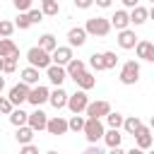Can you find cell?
Returning <instances> with one entry per match:
<instances>
[{"label":"cell","instance_id":"cell-1","mask_svg":"<svg viewBox=\"0 0 154 154\" xmlns=\"http://www.w3.org/2000/svg\"><path fill=\"white\" fill-rule=\"evenodd\" d=\"M26 60H29V65H31V67L48 70V67L53 65V53L43 51L41 46H34V48H29V51H26Z\"/></svg>","mask_w":154,"mask_h":154},{"label":"cell","instance_id":"cell-2","mask_svg":"<svg viewBox=\"0 0 154 154\" xmlns=\"http://www.w3.org/2000/svg\"><path fill=\"white\" fill-rule=\"evenodd\" d=\"M111 26H113V24H111V19H106V17H89L87 24H84L87 34H89V36H99V38L108 36Z\"/></svg>","mask_w":154,"mask_h":154},{"label":"cell","instance_id":"cell-3","mask_svg":"<svg viewBox=\"0 0 154 154\" xmlns=\"http://www.w3.org/2000/svg\"><path fill=\"white\" fill-rule=\"evenodd\" d=\"M84 137L89 144H99V140L106 137V128L99 118H87V125H84Z\"/></svg>","mask_w":154,"mask_h":154},{"label":"cell","instance_id":"cell-4","mask_svg":"<svg viewBox=\"0 0 154 154\" xmlns=\"http://www.w3.org/2000/svg\"><path fill=\"white\" fill-rule=\"evenodd\" d=\"M140 63L137 60H128V63H123V67H120V75H118V79H120V84H137L140 82Z\"/></svg>","mask_w":154,"mask_h":154},{"label":"cell","instance_id":"cell-5","mask_svg":"<svg viewBox=\"0 0 154 154\" xmlns=\"http://www.w3.org/2000/svg\"><path fill=\"white\" fill-rule=\"evenodd\" d=\"M89 96H87V91H82V89H77L75 94H70V101H67V108H70V113L72 116H77V113H87V108H89Z\"/></svg>","mask_w":154,"mask_h":154},{"label":"cell","instance_id":"cell-6","mask_svg":"<svg viewBox=\"0 0 154 154\" xmlns=\"http://www.w3.org/2000/svg\"><path fill=\"white\" fill-rule=\"evenodd\" d=\"M29 94H31V87H29L26 82H19V84H14V87L7 91V99H10L17 108H22V103L29 101Z\"/></svg>","mask_w":154,"mask_h":154},{"label":"cell","instance_id":"cell-7","mask_svg":"<svg viewBox=\"0 0 154 154\" xmlns=\"http://www.w3.org/2000/svg\"><path fill=\"white\" fill-rule=\"evenodd\" d=\"M111 113V103L106 101V99H99V101H91L89 103V108H87V118H106Z\"/></svg>","mask_w":154,"mask_h":154},{"label":"cell","instance_id":"cell-8","mask_svg":"<svg viewBox=\"0 0 154 154\" xmlns=\"http://www.w3.org/2000/svg\"><path fill=\"white\" fill-rule=\"evenodd\" d=\"M72 60H75V55H72V46H58V48L53 51V65L67 67Z\"/></svg>","mask_w":154,"mask_h":154},{"label":"cell","instance_id":"cell-9","mask_svg":"<svg viewBox=\"0 0 154 154\" xmlns=\"http://www.w3.org/2000/svg\"><path fill=\"white\" fill-rule=\"evenodd\" d=\"M87 29L84 26H72L70 31H67V46H72V48H82L84 43H87Z\"/></svg>","mask_w":154,"mask_h":154},{"label":"cell","instance_id":"cell-10","mask_svg":"<svg viewBox=\"0 0 154 154\" xmlns=\"http://www.w3.org/2000/svg\"><path fill=\"white\" fill-rule=\"evenodd\" d=\"M118 46L123 48V51H130V48H137V43H140V36L132 31V29H125V31H118Z\"/></svg>","mask_w":154,"mask_h":154},{"label":"cell","instance_id":"cell-11","mask_svg":"<svg viewBox=\"0 0 154 154\" xmlns=\"http://www.w3.org/2000/svg\"><path fill=\"white\" fill-rule=\"evenodd\" d=\"M46 101H51V89H48V87H43V84L34 87V89H31V94H29V103H31V106H36V108H41V103H46Z\"/></svg>","mask_w":154,"mask_h":154},{"label":"cell","instance_id":"cell-12","mask_svg":"<svg viewBox=\"0 0 154 154\" xmlns=\"http://www.w3.org/2000/svg\"><path fill=\"white\" fill-rule=\"evenodd\" d=\"M67 130H70V123H67L63 116H53V118L48 120V128H46V132H48V135H55V137L65 135Z\"/></svg>","mask_w":154,"mask_h":154},{"label":"cell","instance_id":"cell-13","mask_svg":"<svg viewBox=\"0 0 154 154\" xmlns=\"http://www.w3.org/2000/svg\"><path fill=\"white\" fill-rule=\"evenodd\" d=\"M46 77H48V82H51L53 87H63V82L67 79V70L60 67V65H51V67L46 70Z\"/></svg>","mask_w":154,"mask_h":154},{"label":"cell","instance_id":"cell-14","mask_svg":"<svg viewBox=\"0 0 154 154\" xmlns=\"http://www.w3.org/2000/svg\"><path fill=\"white\" fill-rule=\"evenodd\" d=\"M67 101H70V94L63 89V87H55L53 91H51V106L55 108V111H60V108H67Z\"/></svg>","mask_w":154,"mask_h":154},{"label":"cell","instance_id":"cell-15","mask_svg":"<svg viewBox=\"0 0 154 154\" xmlns=\"http://www.w3.org/2000/svg\"><path fill=\"white\" fill-rule=\"evenodd\" d=\"M0 58H7V60H19V48L12 38H2L0 41Z\"/></svg>","mask_w":154,"mask_h":154},{"label":"cell","instance_id":"cell-16","mask_svg":"<svg viewBox=\"0 0 154 154\" xmlns=\"http://www.w3.org/2000/svg\"><path fill=\"white\" fill-rule=\"evenodd\" d=\"M48 120H51V118H48V116H46L41 108H36L34 113H29V128H34L36 132L46 130V128H48Z\"/></svg>","mask_w":154,"mask_h":154},{"label":"cell","instance_id":"cell-17","mask_svg":"<svg viewBox=\"0 0 154 154\" xmlns=\"http://www.w3.org/2000/svg\"><path fill=\"white\" fill-rule=\"evenodd\" d=\"M111 24L116 26V31H125V29H130V12H125V10H116L113 12V17H111Z\"/></svg>","mask_w":154,"mask_h":154},{"label":"cell","instance_id":"cell-18","mask_svg":"<svg viewBox=\"0 0 154 154\" xmlns=\"http://www.w3.org/2000/svg\"><path fill=\"white\" fill-rule=\"evenodd\" d=\"M152 142H154V137H152V128L142 125V128L137 130V135H135V147H140V149H149Z\"/></svg>","mask_w":154,"mask_h":154},{"label":"cell","instance_id":"cell-19","mask_svg":"<svg viewBox=\"0 0 154 154\" xmlns=\"http://www.w3.org/2000/svg\"><path fill=\"white\" fill-rule=\"evenodd\" d=\"M135 53H137V58H140V60L154 63V43H152V41H144V38H140V43H137Z\"/></svg>","mask_w":154,"mask_h":154},{"label":"cell","instance_id":"cell-20","mask_svg":"<svg viewBox=\"0 0 154 154\" xmlns=\"http://www.w3.org/2000/svg\"><path fill=\"white\" fill-rule=\"evenodd\" d=\"M65 70H67V77H70V79H77L79 75H84V72H87V63H84V60H79V58H75Z\"/></svg>","mask_w":154,"mask_h":154},{"label":"cell","instance_id":"cell-21","mask_svg":"<svg viewBox=\"0 0 154 154\" xmlns=\"http://www.w3.org/2000/svg\"><path fill=\"white\" fill-rule=\"evenodd\" d=\"M19 77H22V82H26L29 87H38V67L26 65V67L19 72Z\"/></svg>","mask_w":154,"mask_h":154},{"label":"cell","instance_id":"cell-22","mask_svg":"<svg viewBox=\"0 0 154 154\" xmlns=\"http://www.w3.org/2000/svg\"><path fill=\"white\" fill-rule=\"evenodd\" d=\"M34 128H29V125H22V128H17V132H14V140L24 147V144H31V140H34Z\"/></svg>","mask_w":154,"mask_h":154},{"label":"cell","instance_id":"cell-23","mask_svg":"<svg viewBox=\"0 0 154 154\" xmlns=\"http://www.w3.org/2000/svg\"><path fill=\"white\" fill-rule=\"evenodd\" d=\"M103 142H106V147H108V149H116V147H120V142H123V135H120V130H116V128H108V130H106V137H103Z\"/></svg>","mask_w":154,"mask_h":154},{"label":"cell","instance_id":"cell-24","mask_svg":"<svg viewBox=\"0 0 154 154\" xmlns=\"http://www.w3.org/2000/svg\"><path fill=\"white\" fill-rule=\"evenodd\" d=\"M75 84H77L82 91H89V89H94V87H96V77H94L91 72H84V75H79V77L75 79Z\"/></svg>","mask_w":154,"mask_h":154},{"label":"cell","instance_id":"cell-25","mask_svg":"<svg viewBox=\"0 0 154 154\" xmlns=\"http://www.w3.org/2000/svg\"><path fill=\"white\" fill-rule=\"evenodd\" d=\"M147 19H149V10H147V7H142V5H140V7H135V10L130 12V22H132L135 26L144 24Z\"/></svg>","mask_w":154,"mask_h":154},{"label":"cell","instance_id":"cell-26","mask_svg":"<svg viewBox=\"0 0 154 154\" xmlns=\"http://www.w3.org/2000/svg\"><path fill=\"white\" fill-rule=\"evenodd\" d=\"M10 123H12L14 128L29 125V113H26V111H22V108H14V111H12V116H10Z\"/></svg>","mask_w":154,"mask_h":154},{"label":"cell","instance_id":"cell-27","mask_svg":"<svg viewBox=\"0 0 154 154\" xmlns=\"http://www.w3.org/2000/svg\"><path fill=\"white\" fill-rule=\"evenodd\" d=\"M142 128V120L137 118V116H125V125H123V130L128 132V135H137V130Z\"/></svg>","mask_w":154,"mask_h":154},{"label":"cell","instance_id":"cell-28","mask_svg":"<svg viewBox=\"0 0 154 154\" xmlns=\"http://www.w3.org/2000/svg\"><path fill=\"white\" fill-rule=\"evenodd\" d=\"M38 46H41L43 51L53 53V51L58 48V41H55V36H53V34H41V36H38Z\"/></svg>","mask_w":154,"mask_h":154},{"label":"cell","instance_id":"cell-29","mask_svg":"<svg viewBox=\"0 0 154 154\" xmlns=\"http://www.w3.org/2000/svg\"><path fill=\"white\" fill-rule=\"evenodd\" d=\"M106 125H108V128L120 130V128L125 125V116H123V113H118V111H111V113L106 116Z\"/></svg>","mask_w":154,"mask_h":154},{"label":"cell","instance_id":"cell-30","mask_svg":"<svg viewBox=\"0 0 154 154\" xmlns=\"http://www.w3.org/2000/svg\"><path fill=\"white\" fill-rule=\"evenodd\" d=\"M70 130L72 132H84V125H87V116H82V113H77V116H70Z\"/></svg>","mask_w":154,"mask_h":154},{"label":"cell","instance_id":"cell-31","mask_svg":"<svg viewBox=\"0 0 154 154\" xmlns=\"http://www.w3.org/2000/svg\"><path fill=\"white\" fill-rule=\"evenodd\" d=\"M89 67H91L94 72H101V70H106L103 53H91V55H89Z\"/></svg>","mask_w":154,"mask_h":154},{"label":"cell","instance_id":"cell-32","mask_svg":"<svg viewBox=\"0 0 154 154\" xmlns=\"http://www.w3.org/2000/svg\"><path fill=\"white\" fill-rule=\"evenodd\" d=\"M41 10H43L46 17H58V14H60V5H58V0H55V2H43Z\"/></svg>","mask_w":154,"mask_h":154},{"label":"cell","instance_id":"cell-33","mask_svg":"<svg viewBox=\"0 0 154 154\" xmlns=\"http://www.w3.org/2000/svg\"><path fill=\"white\" fill-rule=\"evenodd\" d=\"M14 29H17V24H12L10 19H2V22H0V34H2V38H10Z\"/></svg>","mask_w":154,"mask_h":154},{"label":"cell","instance_id":"cell-34","mask_svg":"<svg viewBox=\"0 0 154 154\" xmlns=\"http://www.w3.org/2000/svg\"><path fill=\"white\" fill-rule=\"evenodd\" d=\"M103 63H106V70H113V67L118 65V55H116V51H106V53H103Z\"/></svg>","mask_w":154,"mask_h":154},{"label":"cell","instance_id":"cell-35","mask_svg":"<svg viewBox=\"0 0 154 154\" xmlns=\"http://www.w3.org/2000/svg\"><path fill=\"white\" fill-rule=\"evenodd\" d=\"M14 24H17V29H22V31H24V29H29V26H31L29 12H19V17H17V22H14Z\"/></svg>","mask_w":154,"mask_h":154},{"label":"cell","instance_id":"cell-36","mask_svg":"<svg viewBox=\"0 0 154 154\" xmlns=\"http://www.w3.org/2000/svg\"><path fill=\"white\" fill-rule=\"evenodd\" d=\"M14 108H17V106H14L7 96H2V99H0V111H2V116H12V111H14Z\"/></svg>","mask_w":154,"mask_h":154},{"label":"cell","instance_id":"cell-37","mask_svg":"<svg viewBox=\"0 0 154 154\" xmlns=\"http://www.w3.org/2000/svg\"><path fill=\"white\" fill-rule=\"evenodd\" d=\"M0 67H2V72H5V75H10V72H14V67H17V60L0 58Z\"/></svg>","mask_w":154,"mask_h":154},{"label":"cell","instance_id":"cell-38","mask_svg":"<svg viewBox=\"0 0 154 154\" xmlns=\"http://www.w3.org/2000/svg\"><path fill=\"white\" fill-rule=\"evenodd\" d=\"M12 5H14L17 12H29L31 10V0H12Z\"/></svg>","mask_w":154,"mask_h":154},{"label":"cell","instance_id":"cell-39","mask_svg":"<svg viewBox=\"0 0 154 154\" xmlns=\"http://www.w3.org/2000/svg\"><path fill=\"white\" fill-rule=\"evenodd\" d=\"M43 10H29V19H31V24H38V22H43Z\"/></svg>","mask_w":154,"mask_h":154},{"label":"cell","instance_id":"cell-40","mask_svg":"<svg viewBox=\"0 0 154 154\" xmlns=\"http://www.w3.org/2000/svg\"><path fill=\"white\" fill-rule=\"evenodd\" d=\"M72 2H75L77 10H89V7L94 5V0H72Z\"/></svg>","mask_w":154,"mask_h":154},{"label":"cell","instance_id":"cell-41","mask_svg":"<svg viewBox=\"0 0 154 154\" xmlns=\"http://www.w3.org/2000/svg\"><path fill=\"white\" fill-rule=\"evenodd\" d=\"M19 154H38V147H36V144H24V147L19 149Z\"/></svg>","mask_w":154,"mask_h":154},{"label":"cell","instance_id":"cell-42","mask_svg":"<svg viewBox=\"0 0 154 154\" xmlns=\"http://www.w3.org/2000/svg\"><path fill=\"white\" fill-rule=\"evenodd\" d=\"M82 154H103V152L99 149V144H89V147H87V149H84Z\"/></svg>","mask_w":154,"mask_h":154},{"label":"cell","instance_id":"cell-43","mask_svg":"<svg viewBox=\"0 0 154 154\" xmlns=\"http://www.w3.org/2000/svg\"><path fill=\"white\" fill-rule=\"evenodd\" d=\"M123 5L130 7V10H135V7H140V0H123Z\"/></svg>","mask_w":154,"mask_h":154},{"label":"cell","instance_id":"cell-44","mask_svg":"<svg viewBox=\"0 0 154 154\" xmlns=\"http://www.w3.org/2000/svg\"><path fill=\"white\" fill-rule=\"evenodd\" d=\"M94 5H99V7H103V10H106V7H111V5H113V0H94Z\"/></svg>","mask_w":154,"mask_h":154},{"label":"cell","instance_id":"cell-45","mask_svg":"<svg viewBox=\"0 0 154 154\" xmlns=\"http://www.w3.org/2000/svg\"><path fill=\"white\" fill-rule=\"evenodd\" d=\"M128 154H144V149H140V147H132V149H128Z\"/></svg>","mask_w":154,"mask_h":154},{"label":"cell","instance_id":"cell-46","mask_svg":"<svg viewBox=\"0 0 154 154\" xmlns=\"http://www.w3.org/2000/svg\"><path fill=\"white\" fill-rule=\"evenodd\" d=\"M108 154H128V152H125V149H120V147H116V149H111Z\"/></svg>","mask_w":154,"mask_h":154},{"label":"cell","instance_id":"cell-47","mask_svg":"<svg viewBox=\"0 0 154 154\" xmlns=\"http://www.w3.org/2000/svg\"><path fill=\"white\" fill-rule=\"evenodd\" d=\"M149 17H152V19H154V5H152V7H149Z\"/></svg>","mask_w":154,"mask_h":154},{"label":"cell","instance_id":"cell-48","mask_svg":"<svg viewBox=\"0 0 154 154\" xmlns=\"http://www.w3.org/2000/svg\"><path fill=\"white\" fill-rule=\"evenodd\" d=\"M149 128H152V130H154V116H152V120H149Z\"/></svg>","mask_w":154,"mask_h":154},{"label":"cell","instance_id":"cell-49","mask_svg":"<svg viewBox=\"0 0 154 154\" xmlns=\"http://www.w3.org/2000/svg\"><path fill=\"white\" fill-rule=\"evenodd\" d=\"M43 2H55V0H41V5H43Z\"/></svg>","mask_w":154,"mask_h":154},{"label":"cell","instance_id":"cell-50","mask_svg":"<svg viewBox=\"0 0 154 154\" xmlns=\"http://www.w3.org/2000/svg\"><path fill=\"white\" fill-rule=\"evenodd\" d=\"M46 154H58V152H55V149H51V152H46Z\"/></svg>","mask_w":154,"mask_h":154},{"label":"cell","instance_id":"cell-51","mask_svg":"<svg viewBox=\"0 0 154 154\" xmlns=\"http://www.w3.org/2000/svg\"><path fill=\"white\" fill-rule=\"evenodd\" d=\"M149 2H152V5H154V0H149Z\"/></svg>","mask_w":154,"mask_h":154},{"label":"cell","instance_id":"cell-52","mask_svg":"<svg viewBox=\"0 0 154 154\" xmlns=\"http://www.w3.org/2000/svg\"><path fill=\"white\" fill-rule=\"evenodd\" d=\"M149 154H154V149H152V152H149Z\"/></svg>","mask_w":154,"mask_h":154}]
</instances>
